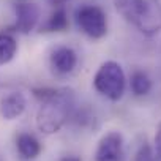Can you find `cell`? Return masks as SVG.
<instances>
[{
    "label": "cell",
    "mask_w": 161,
    "mask_h": 161,
    "mask_svg": "<svg viewBox=\"0 0 161 161\" xmlns=\"http://www.w3.org/2000/svg\"><path fill=\"white\" fill-rule=\"evenodd\" d=\"M41 106L36 114V126L44 134H54L62 130L74 111L76 95L69 87L44 90Z\"/></svg>",
    "instance_id": "6da1fadb"
},
{
    "label": "cell",
    "mask_w": 161,
    "mask_h": 161,
    "mask_svg": "<svg viewBox=\"0 0 161 161\" xmlns=\"http://www.w3.org/2000/svg\"><path fill=\"white\" fill-rule=\"evenodd\" d=\"M120 16L145 36L161 32V0H115Z\"/></svg>",
    "instance_id": "7a4b0ae2"
},
{
    "label": "cell",
    "mask_w": 161,
    "mask_h": 161,
    "mask_svg": "<svg viewBox=\"0 0 161 161\" xmlns=\"http://www.w3.org/2000/svg\"><path fill=\"white\" fill-rule=\"evenodd\" d=\"M93 87L101 97L111 101L122 100L126 90V76L122 65L114 60L101 63L93 76Z\"/></svg>",
    "instance_id": "3957f363"
},
{
    "label": "cell",
    "mask_w": 161,
    "mask_h": 161,
    "mask_svg": "<svg viewBox=\"0 0 161 161\" xmlns=\"http://www.w3.org/2000/svg\"><path fill=\"white\" fill-rule=\"evenodd\" d=\"M74 21L79 32L92 40H101L108 33V18L98 5H80L74 11Z\"/></svg>",
    "instance_id": "277c9868"
},
{
    "label": "cell",
    "mask_w": 161,
    "mask_h": 161,
    "mask_svg": "<svg viewBox=\"0 0 161 161\" xmlns=\"http://www.w3.org/2000/svg\"><path fill=\"white\" fill-rule=\"evenodd\" d=\"M123 136L111 131L101 137L95 152V161H123Z\"/></svg>",
    "instance_id": "5b68a950"
},
{
    "label": "cell",
    "mask_w": 161,
    "mask_h": 161,
    "mask_svg": "<svg viewBox=\"0 0 161 161\" xmlns=\"http://www.w3.org/2000/svg\"><path fill=\"white\" fill-rule=\"evenodd\" d=\"M49 65L52 71L58 76H66L74 71L77 66V54L73 47L68 46H58L51 52Z\"/></svg>",
    "instance_id": "8992f818"
},
{
    "label": "cell",
    "mask_w": 161,
    "mask_h": 161,
    "mask_svg": "<svg viewBox=\"0 0 161 161\" xmlns=\"http://www.w3.org/2000/svg\"><path fill=\"white\" fill-rule=\"evenodd\" d=\"M40 19V8L35 3L16 5V30L21 33L32 32Z\"/></svg>",
    "instance_id": "52a82bcc"
},
{
    "label": "cell",
    "mask_w": 161,
    "mask_h": 161,
    "mask_svg": "<svg viewBox=\"0 0 161 161\" xmlns=\"http://www.w3.org/2000/svg\"><path fill=\"white\" fill-rule=\"evenodd\" d=\"M25 97L19 92H11L0 101V115L7 120H14L25 111Z\"/></svg>",
    "instance_id": "ba28073f"
},
{
    "label": "cell",
    "mask_w": 161,
    "mask_h": 161,
    "mask_svg": "<svg viewBox=\"0 0 161 161\" xmlns=\"http://www.w3.org/2000/svg\"><path fill=\"white\" fill-rule=\"evenodd\" d=\"M16 147H18V152L21 153V156L25 159H33L41 152L40 141L30 133H21L16 139Z\"/></svg>",
    "instance_id": "9c48e42d"
},
{
    "label": "cell",
    "mask_w": 161,
    "mask_h": 161,
    "mask_svg": "<svg viewBox=\"0 0 161 161\" xmlns=\"http://www.w3.org/2000/svg\"><path fill=\"white\" fill-rule=\"evenodd\" d=\"M130 87H131L133 95H136V97H145V95H148V93L152 92L153 84H152L150 76H148L145 71L137 69V71H134V73L131 74Z\"/></svg>",
    "instance_id": "30bf717a"
},
{
    "label": "cell",
    "mask_w": 161,
    "mask_h": 161,
    "mask_svg": "<svg viewBox=\"0 0 161 161\" xmlns=\"http://www.w3.org/2000/svg\"><path fill=\"white\" fill-rule=\"evenodd\" d=\"M18 51L16 40L8 33H0V66L10 63Z\"/></svg>",
    "instance_id": "8fae6325"
},
{
    "label": "cell",
    "mask_w": 161,
    "mask_h": 161,
    "mask_svg": "<svg viewBox=\"0 0 161 161\" xmlns=\"http://www.w3.org/2000/svg\"><path fill=\"white\" fill-rule=\"evenodd\" d=\"M68 29V14L65 8L58 7L52 11L44 24V32H63Z\"/></svg>",
    "instance_id": "7c38bea8"
},
{
    "label": "cell",
    "mask_w": 161,
    "mask_h": 161,
    "mask_svg": "<svg viewBox=\"0 0 161 161\" xmlns=\"http://www.w3.org/2000/svg\"><path fill=\"white\" fill-rule=\"evenodd\" d=\"M133 161H153V152H152V148L147 142L141 144V147L137 148Z\"/></svg>",
    "instance_id": "4fadbf2b"
},
{
    "label": "cell",
    "mask_w": 161,
    "mask_h": 161,
    "mask_svg": "<svg viewBox=\"0 0 161 161\" xmlns=\"http://www.w3.org/2000/svg\"><path fill=\"white\" fill-rule=\"evenodd\" d=\"M153 161H161V123L155 133V150H153Z\"/></svg>",
    "instance_id": "5bb4252c"
},
{
    "label": "cell",
    "mask_w": 161,
    "mask_h": 161,
    "mask_svg": "<svg viewBox=\"0 0 161 161\" xmlns=\"http://www.w3.org/2000/svg\"><path fill=\"white\" fill-rule=\"evenodd\" d=\"M60 161H82L79 156H74V155H69V156H63Z\"/></svg>",
    "instance_id": "9a60e30c"
},
{
    "label": "cell",
    "mask_w": 161,
    "mask_h": 161,
    "mask_svg": "<svg viewBox=\"0 0 161 161\" xmlns=\"http://www.w3.org/2000/svg\"><path fill=\"white\" fill-rule=\"evenodd\" d=\"M49 2H51L52 5H57V7H62L63 3H66V2H69V0H49Z\"/></svg>",
    "instance_id": "2e32d148"
}]
</instances>
